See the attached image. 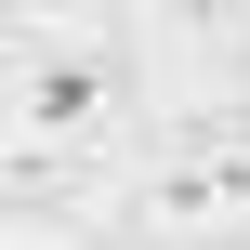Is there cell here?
<instances>
[{
    "label": "cell",
    "mask_w": 250,
    "mask_h": 250,
    "mask_svg": "<svg viewBox=\"0 0 250 250\" xmlns=\"http://www.w3.org/2000/svg\"><path fill=\"white\" fill-rule=\"evenodd\" d=\"M132 119V53L119 40H13L0 53V132L26 145H105Z\"/></svg>",
    "instance_id": "6da1fadb"
},
{
    "label": "cell",
    "mask_w": 250,
    "mask_h": 250,
    "mask_svg": "<svg viewBox=\"0 0 250 250\" xmlns=\"http://www.w3.org/2000/svg\"><path fill=\"white\" fill-rule=\"evenodd\" d=\"M132 211H145V237H171V250H224V237H250V119H211L198 145L145 158Z\"/></svg>",
    "instance_id": "7a4b0ae2"
},
{
    "label": "cell",
    "mask_w": 250,
    "mask_h": 250,
    "mask_svg": "<svg viewBox=\"0 0 250 250\" xmlns=\"http://www.w3.org/2000/svg\"><path fill=\"white\" fill-rule=\"evenodd\" d=\"M145 0H0V40H119Z\"/></svg>",
    "instance_id": "3957f363"
}]
</instances>
